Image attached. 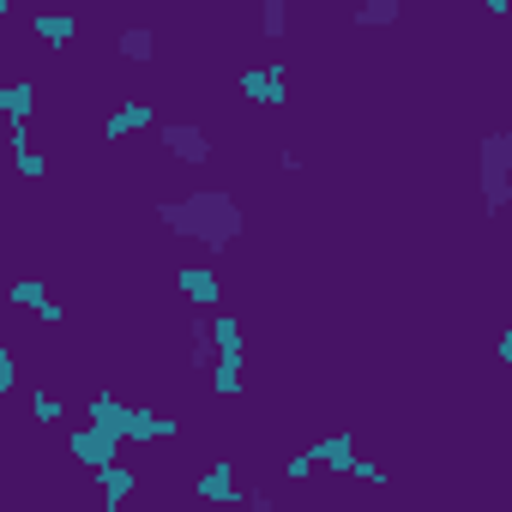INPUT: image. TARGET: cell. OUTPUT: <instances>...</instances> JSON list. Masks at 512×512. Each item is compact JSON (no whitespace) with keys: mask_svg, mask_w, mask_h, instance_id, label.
Listing matches in <instances>:
<instances>
[{"mask_svg":"<svg viewBox=\"0 0 512 512\" xmlns=\"http://www.w3.org/2000/svg\"><path fill=\"white\" fill-rule=\"evenodd\" d=\"M157 223H163L169 235H181V241L211 247V253H223V247L241 241V229H247L235 193H223V187H199V193H187V199H163V205H157Z\"/></svg>","mask_w":512,"mask_h":512,"instance_id":"cell-1","label":"cell"},{"mask_svg":"<svg viewBox=\"0 0 512 512\" xmlns=\"http://www.w3.org/2000/svg\"><path fill=\"white\" fill-rule=\"evenodd\" d=\"M506 163H512V133H506V127H494V133L482 139V205H488V217H500V211H506V193H512Z\"/></svg>","mask_w":512,"mask_h":512,"instance_id":"cell-2","label":"cell"},{"mask_svg":"<svg viewBox=\"0 0 512 512\" xmlns=\"http://www.w3.org/2000/svg\"><path fill=\"white\" fill-rule=\"evenodd\" d=\"M241 97H247V103H266V109L290 103V67H284V61H272V67H247V73H241Z\"/></svg>","mask_w":512,"mask_h":512,"instance_id":"cell-3","label":"cell"},{"mask_svg":"<svg viewBox=\"0 0 512 512\" xmlns=\"http://www.w3.org/2000/svg\"><path fill=\"white\" fill-rule=\"evenodd\" d=\"M163 151L175 157V163H187V169H199V163H211V139H205V127H193V121H163Z\"/></svg>","mask_w":512,"mask_h":512,"instance_id":"cell-4","label":"cell"},{"mask_svg":"<svg viewBox=\"0 0 512 512\" xmlns=\"http://www.w3.org/2000/svg\"><path fill=\"white\" fill-rule=\"evenodd\" d=\"M67 452H73L79 470H109V464H121V440L103 434V428H79V434H67Z\"/></svg>","mask_w":512,"mask_h":512,"instance_id":"cell-5","label":"cell"},{"mask_svg":"<svg viewBox=\"0 0 512 512\" xmlns=\"http://www.w3.org/2000/svg\"><path fill=\"white\" fill-rule=\"evenodd\" d=\"M193 494H199V506H241V500H247V488H241V476H235L229 458L205 464V476L193 482Z\"/></svg>","mask_w":512,"mask_h":512,"instance_id":"cell-6","label":"cell"},{"mask_svg":"<svg viewBox=\"0 0 512 512\" xmlns=\"http://www.w3.org/2000/svg\"><path fill=\"white\" fill-rule=\"evenodd\" d=\"M151 127H157V103H151V97H133V103H115V109H109L103 139L121 145V139H133V133H151Z\"/></svg>","mask_w":512,"mask_h":512,"instance_id":"cell-7","label":"cell"},{"mask_svg":"<svg viewBox=\"0 0 512 512\" xmlns=\"http://www.w3.org/2000/svg\"><path fill=\"white\" fill-rule=\"evenodd\" d=\"M175 290H181L193 308H205V314L223 308V278H217L211 266H175Z\"/></svg>","mask_w":512,"mask_h":512,"instance_id":"cell-8","label":"cell"},{"mask_svg":"<svg viewBox=\"0 0 512 512\" xmlns=\"http://www.w3.org/2000/svg\"><path fill=\"white\" fill-rule=\"evenodd\" d=\"M169 434H181L175 416H157V410H145V404H127V428H121L127 446H151V440H169Z\"/></svg>","mask_w":512,"mask_h":512,"instance_id":"cell-9","label":"cell"},{"mask_svg":"<svg viewBox=\"0 0 512 512\" xmlns=\"http://www.w3.org/2000/svg\"><path fill=\"white\" fill-rule=\"evenodd\" d=\"M314 470H332V476H350V458H356V434H326L308 446Z\"/></svg>","mask_w":512,"mask_h":512,"instance_id":"cell-10","label":"cell"},{"mask_svg":"<svg viewBox=\"0 0 512 512\" xmlns=\"http://www.w3.org/2000/svg\"><path fill=\"white\" fill-rule=\"evenodd\" d=\"M31 37L43 49H67L79 37V13H31Z\"/></svg>","mask_w":512,"mask_h":512,"instance_id":"cell-11","label":"cell"},{"mask_svg":"<svg viewBox=\"0 0 512 512\" xmlns=\"http://www.w3.org/2000/svg\"><path fill=\"white\" fill-rule=\"evenodd\" d=\"M31 109H37V85L31 79L0 85V115H7V127H31Z\"/></svg>","mask_w":512,"mask_h":512,"instance_id":"cell-12","label":"cell"},{"mask_svg":"<svg viewBox=\"0 0 512 512\" xmlns=\"http://www.w3.org/2000/svg\"><path fill=\"white\" fill-rule=\"evenodd\" d=\"M7 139H13V169H19L25 181H43V175H49V157L31 145V127H7Z\"/></svg>","mask_w":512,"mask_h":512,"instance_id":"cell-13","label":"cell"},{"mask_svg":"<svg viewBox=\"0 0 512 512\" xmlns=\"http://www.w3.org/2000/svg\"><path fill=\"white\" fill-rule=\"evenodd\" d=\"M205 332H211V350H217V356H247V338H241V320H235L229 308H217V314L205 320Z\"/></svg>","mask_w":512,"mask_h":512,"instance_id":"cell-14","label":"cell"},{"mask_svg":"<svg viewBox=\"0 0 512 512\" xmlns=\"http://www.w3.org/2000/svg\"><path fill=\"white\" fill-rule=\"evenodd\" d=\"M85 428H103V434L121 440V428H127V404H121L115 392H97V398L85 404Z\"/></svg>","mask_w":512,"mask_h":512,"instance_id":"cell-15","label":"cell"},{"mask_svg":"<svg viewBox=\"0 0 512 512\" xmlns=\"http://www.w3.org/2000/svg\"><path fill=\"white\" fill-rule=\"evenodd\" d=\"M97 488H103V512H115V506H127V494L139 488V476H133L127 464H109V470H97Z\"/></svg>","mask_w":512,"mask_h":512,"instance_id":"cell-16","label":"cell"},{"mask_svg":"<svg viewBox=\"0 0 512 512\" xmlns=\"http://www.w3.org/2000/svg\"><path fill=\"white\" fill-rule=\"evenodd\" d=\"M205 374H211V392L217 398H235L241 392V374H247V356H217Z\"/></svg>","mask_w":512,"mask_h":512,"instance_id":"cell-17","label":"cell"},{"mask_svg":"<svg viewBox=\"0 0 512 512\" xmlns=\"http://www.w3.org/2000/svg\"><path fill=\"white\" fill-rule=\"evenodd\" d=\"M211 362H217V350H211V332H205V320H193V326H187V368H193V374H205Z\"/></svg>","mask_w":512,"mask_h":512,"instance_id":"cell-18","label":"cell"},{"mask_svg":"<svg viewBox=\"0 0 512 512\" xmlns=\"http://www.w3.org/2000/svg\"><path fill=\"white\" fill-rule=\"evenodd\" d=\"M121 55H127V61H151V55H157L151 25H127V31H121Z\"/></svg>","mask_w":512,"mask_h":512,"instance_id":"cell-19","label":"cell"},{"mask_svg":"<svg viewBox=\"0 0 512 512\" xmlns=\"http://www.w3.org/2000/svg\"><path fill=\"white\" fill-rule=\"evenodd\" d=\"M31 416H37L43 428H55V422H67V404H61L49 386H31Z\"/></svg>","mask_w":512,"mask_h":512,"instance_id":"cell-20","label":"cell"},{"mask_svg":"<svg viewBox=\"0 0 512 512\" xmlns=\"http://www.w3.org/2000/svg\"><path fill=\"white\" fill-rule=\"evenodd\" d=\"M7 302H13V308H31V314H37V308L49 302V284H43V278H19V284L7 290Z\"/></svg>","mask_w":512,"mask_h":512,"instance_id":"cell-21","label":"cell"},{"mask_svg":"<svg viewBox=\"0 0 512 512\" xmlns=\"http://www.w3.org/2000/svg\"><path fill=\"white\" fill-rule=\"evenodd\" d=\"M398 0H368V7H356V25H398Z\"/></svg>","mask_w":512,"mask_h":512,"instance_id":"cell-22","label":"cell"},{"mask_svg":"<svg viewBox=\"0 0 512 512\" xmlns=\"http://www.w3.org/2000/svg\"><path fill=\"white\" fill-rule=\"evenodd\" d=\"M260 31H266L272 43L290 31V7H284V0H266V7H260Z\"/></svg>","mask_w":512,"mask_h":512,"instance_id":"cell-23","label":"cell"},{"mask_svg":"<svg viewBox=\"0 0 512 512\" xmlns=\"http://www.w3.org/2000/svg\"><path fill=\"white\" fill-rule=\"evenodd\" d=\"M19 386V362H13V344H7V326H0V398Z\"/></svg>","mask_w":512,"mask_h":512,"instance_id":"cell-24","label":"cell"},{"mask_svg":"<svg viewBox=\"0 0 512 512\" xmlns=\"http://www.w3.org/2000/svg\"><path fill=\"white\" fill-rule=\"evenodd\" d=\"M350 482H386V464H374V458H350Z\"/></svg>","mask_w":512,"mask_h":512,"instance_id":"cell-25","label":"cell"},{"mask_svg":"<svg viewBox=\"0 0 512 512\" xmlns=\"http://www.w3.org/2000/svg\"><path fill=\"white\" fill-rule=\"evenodd\" d=\"M241 506H247V512H284V506H278L266 488H247V500H241Z\"/></svg>","mask_w":512,"mask_h":512,"instance_id":"cell-26","label":"cell"},{"mask_svg":"<svg viewBox=\"0 0 512 512\" xmlns=\"http://www.w3.org/2000/svg\"><path fill=\"white\" fill-rule=\"evenodd\" d=\"M284 476H290V482H308V476H314V458H308V452H296V458L284 464Z\"/></svg>","mask_w":512,"mask_h":512,"instance_id":"cell-27","label":"cell"},{"mask_svg":"<svg viewBox=\"0 0 512 512\" xmlns=\"http://www.w3.org/2000/svg\"><path fill=\"white\" fill-rule=\"evenodd\" d=\"M37 320H43V326H67V308H61V302H55V296H49V302H43V308H37Z\"/></svg>","mask_w":512,"mask_h":512,"instance_id":"cell-28","label":"cell"},{"mask_svg":"<svg viewBox=\"0 0 512 512\" xmlns=\"http://www.w3.org/2000/svg\"><path fill=\"white\" fill-rule=\"evenodd\" d=\"M169 512H199V506H169Z\"/></svg>","mask_w":512,"mask_h":512,"instance_id":"cell-29","label":"cell"},{"mask_svg":"<svg viewBox=\"0 0 512 512\" xmlns=\"http://www.w3.org/2000/svg\"><path fill=\"white\" fill-rule=\"evenodd\" d=\"M115 512H133V506H115Z\"/></svg>","mask_w":512,"mask_h":512,"instance_id":"cell-30","label":"cell"}]
</instances>
